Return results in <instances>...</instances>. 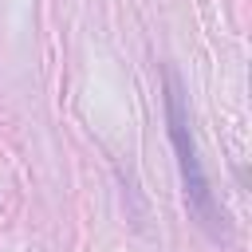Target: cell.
<instances>
[{
	"instance_id": "cell-1",
	"label": "cell",
	"mask_w": 252,
	"mask_h": 252,
	"mask_svg": "<svg viewBox=\"0 0 252 252\" xmlns=\"http://www.w3.org/2000/svg\"><path fill=\"white\" fill-rule=\"evenodd\" d=\"M165 118H169V138H173V150H177V165H181V185H185V201L189 209L201 217V224L209 232H220V213L213 205V193H209V181H205V169H201V158H197V146H193V134H189V110H185V94H181V83L177 75L169 71L165 75Z\"/></svg>"
}]
</instances>
